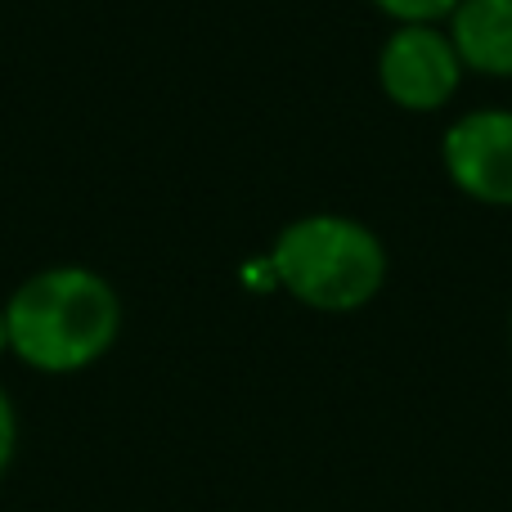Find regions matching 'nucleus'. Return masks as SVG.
Segmentation results:
<instances>
[{"mask_svg": "<svg viewBox=\"0 0 512 512\" xmlns=\"http://www.w3.org/2000/svg\"><path fill=\"white\" fill-rule=\"evenodd\" d=\"M441 167L463 198L512 207V108H472L441 135Z\"/></svg>", "mask_w": 512, "mask_h": 512, "instance_id": "nucleus-4", "label": "nucleus"}, {"mask_svg": "<svg viewBox=\"0 0 512 512\" xmlns=\"http://www.w3.org/2000/svg\"><path fill=\"white\" fill-rule=\"evenodd\" d=\"M463 59L441 23H396L378 50V86L405 113H436L463 86Z\"/></svg>", "mask_w": 512, "mask_h": 512, "instance_id": "nucleus-3", "label": "nucleus"}, {"mask_svg": "<svg viewBox=\"0 0 512 512\" xmlns=\"http://www.w3.org/2000/svg\"><path fill=\"white\" fill-rule=\"evenodd\" d=\"M445 32L468 72L512 81V0H459Z\"/></svg>", "mask_w": 512, "mask_h": 512, "instance_id": "nucleus-5", "label": "nucleus"}, {"mask_svg": "<svg viewBox=\"0 0 512 512\" xmlns=\"http://www.w3.org/2000/svg\"><path fill=\"white\" fill-rule=\"evenodd\" d=\"M14 454H18V414H14V400H9V391L0 387V481H5Z\"/></svg>", "mask_w": 512, "mask_h": 512, "instance_id": "nucleus-7", "label": "nucleus"}, {"mask_svg": "<svg viewBox=\"0 0 512 512\" xmlns=\"http://www.w3.org/2000/svg\"><path fill=\"white\" fill-rule=\"evenodd\" d=\"M391 23H450L459 0H369Z\"/></svg>", "mask_w": 512, "mask_h": 512, "instance_id": "nucleus-6", "label": "nucleus"}, {"mask_svg": "<svg viewBox=\"0 0 512 512\" xmlns=\"http://www.w3.org/2000/svg\"><path fill=\"white\" fill-rule=\"evenodd\" d=\"M0 355H9V328H5V306H0Z\"/></svg>", "mask_w": 512, "mask_h": 512, "instance_id": "nucleus-8", "label": "nucleus"}, {"mask_svg": "<svg viewBox=\"0 0 512 512\" xmlns=\"http://www.w3.org/2000/svg\"><path fill=\"white\" fill-rule=\"evenodd\" d=\"M9 355L36 373H81L113 351L122 333V297L90 265L36 270L5 301Z\"/></svg>", "mask_w": 512, "mask_h": 512, "instance_id": "nucleus-1", "label": "nucleus"}, {"mask_svg": "<svg viewBox=\"0 0 512 512\" xmlns=\"http://www.w3.org/2000/svg\"><path fill=\"white\" fill-rule=\"evenodd\" d=\"M265 270L301 306L351 315L369 306L387 283V248L355 216L306 212L274 234Z\"/></svg>", "mask_w": 512, "mask_h": 512, "instance_id": "nucleus-2", "label": "nucleus"}]
</instances>
